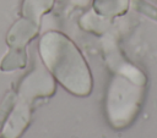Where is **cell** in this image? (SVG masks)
Returning a JSON list of instances; mask_svg holds the SVG:
<instances>
[{
	"label": "cell",
	"instance_id": "1",
	"mask_svg": "<svg viewBox=\"0 0 157 138\" xmlns=\"http://www.w3.org/2000/svg\"><path fill=\"white\" fill-rule=\"evenodd\" d=\"M141 92L126 82H117L112 85L107 98V116L113 127L128 126L139 110Z\"/></svg>",
	"mask_w": 157,
	"mask_h": 138
}]
</instances>
